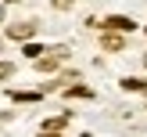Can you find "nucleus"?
I'll return each mask as SVG.
<instances>
[{
    "instance_id": "nucleus-1",
    "label": "nucleus",
    "mask_w": 147,
    "mask_h": 137,
    "mask_svg": "<svg viewBox=\"0 0 147 137\" xmlns=\"http://www.w3.org/2000/svg\"><path fill=\"white\" fill-rule=\"evenodd\" d=\"M104 29H115V33H133L136 22H133V18H126V14H111V18L104 22Z\"/></svg>"
},
{
    "instance_id": "nucleus-2",
    "label": "nucleus",
    "mask_w": 147,
    "mask_h": 137,
    "mask_svg": "<svg viewBox=\"0 0 147 137\" xmlns=\"http://www.w3.org/2000/svg\"><path fill=\"white\" fill-rule=\"evenodd\" d=\"M7 36H11V40H32V36H36V25H32V22H22V25H7Z\"/></svg>"
},
{
    "instance_id": "nucleus-3",
    "label": "nucleus",
    "mask_w": 147,
    "mask_h": 137,
    "mask_svg": "<svg viewBox=\"0 0 147 137\" xmlns=\"http://www.w3.org/2000/svg\"><path fill=\"white\" fill-rule=\"evenodd\" d=\"M100 47H104V50H126V40H122L115 29H108V33L100 36Z\"/></svg>"
},
{
    "instance_id": "nucleus-4",
    "label": "nucleus",
    "mask_w": 147,
    "mask_h": 137,
    "mask_svg": "<svg viewBox=\"0 0 147 137\" xmlns=\"http://www.w3.org/2000/svg\"><path fill=\"white\" fill-rule=\"evenodd\" d=\"M68 119H72V115H54V119H43V134H54V130H65V126H68Z\"/></svg>"
},
{
    "instance_id": "nucleus-5",
    "label": "nucleus",
    "mask_w": 147,
    "mask_h": 137,
    "mask_svg": "<svg viewBox=\"0 0 147 137\" xmlns=\"http://www.w3.org/2000/svg\"><path fill=\"white\" fill-rule=\"evenodd\" d=\"M57 61H61V58L50 50V58H36V69H40V72H54V69H57Z\"/></svg>"
},
{
    "instance_id": "nucleus-6",
    "label": "nucleus",
    "mask_w": 147,
    "mask_h": 137,
    "mask_svg": "<svg viewBox=\"0 0 147 137\" xmlns=\"http://www.w3.org/2000/svg\"><path fill=\"white\" fill-rule=\"evenodd\" d=\"M122 90H136V94H140V90H147V79H136V76H126V79H122Z\"/></svg>"
},
{
    "instance_id": "nucleus-7",
    "label": "nucleus",
    "mask_w": 147,
    "mask_h": 137,
    "mask_svg": "<svg viewBox=\"0 0 147 137\" xmlns=\"http://www.w3.org/2000/svg\"><path fill=\"white\" fill-rule=\"evenodd\" d=\"M40 54H43V50H40V43H29V40H25V58H32V61H36Z\"/></svg>"
},
{
    "instance_id": "nucleus-8",
    "label": "nucleus",
    "mask_w": 147,
    "mask_h": 137,
    "mask_svg": "<svg viewBox=\"0 0 147 137\" xmlns=\"http://www.w3.org/2000/svg\"><path fill=\"white\" fill-rule=\"evenodd\" d=\"M68 94H76V97H93L90 87H68Z\"/></svg>"
},
{
    "instance_id": "nucleus-9",
    "label": "nucleus",
    "mask_w": 147,
    "mask_h": 137,
    "mask_svg": "<svg viewBox=\"0 0 147 137\" xmlns=\"http://www.w3.org/2000/svg\"><path fill=\"white\" fill-rule=\"evenodd\" d=\"M14 76V65L11 61H0V79H11Z\"/></svg>"
},
{
    "instance_id": "nucleus-10",
    "label": "nucleus",
    "mask_w": 147,
    "mask_h": 137,
    "mask_svg": "<svg viewBox=\"0 0 147 137\" xmlns=\"http://www.w3.org/2000/svg\"><path fill=\"white\" fill-rule=\"evenodd\" d=\"M50 4H54V7H57V11H68V7H72V4H76V0H50Z\"/></svg>"
},
{
    "instance_id": "nucleus-11",
    "label": "nucleus",
    "mask_w": 147,
    "mask_h": 137,
    "mask_svg": "<svg viewBox=\"0 0 147 137\" xmlns=\"http://www.w3.org/2000/svg\"><path fill=\"white\" fill-rule=\"evenodd\" d=\"M0 22H4V4H0Z\"/></svg>"
},
{
    "instance_id": "nucleus-12",
    "label": "nucleus",
    "mask_w": 147,
    "mask_h": 137,
    "mask_svg": "<svg viewBox=\"0 0 147 137\" xmlns=\"http://www.w3.org/2000/svg\"><path fill=\"white\" fill-rule=\"evenodd\" d=\"M7 4H22V0H7Z\"/></svg>"
},
{
    "instance_id": "nucleus-13",
    "label": "nucleus",
    "mask_w": 147,
    "mask_h": 137,
    "mask_svg": "<svg viewBox=\"0 0 147 137\" xmlns=\"http://www.w3.org/2000/svg\"><path fill=\"white\" fill-rule=\"evenodd\" d=\"M144 69H147V54H144Z\"/></svg>"
}]
</instances>
